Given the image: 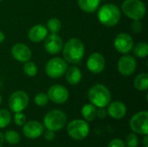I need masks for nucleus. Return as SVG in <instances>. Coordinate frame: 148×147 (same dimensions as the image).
Wrapping results in <instances>:
<instances>
[{
  "label": "nucleus",
  "instance_id": "4468645a",
  "mask_svg": "<svg viewBox=\"0 0 148 147\" xmlns=\"http://www.w3.org/2000/svg\"><path fill=\"white\" fill-rule=\"evenodd\" d=\"M63 47V41L58 34H50L47 36L44 41V49L49 55L60 53Z\"/></svg>",
  "mask_w": 148,
  "mask_h": 147
},
{
  "label": "nucleus",
  "instance_id": "a211bd4d",
  "mask_svg": "<svg viewBox=\"0 0 148 147\" xmlns=\"http://www.w3.org/2000/svg\"><path fill=\"white\" fill-rule=\"evenodd\" d=\"M108 107L107 113L108 115L115 120H120L125 117L127 113V107L126 105L121 101H114L112 103H109Z\"/></svg>",
  "mask_w": 148,
  "mask_h": 147
},
{
  "label": "nucleus",
  "instance_id": "f704fd0d",
  "mask_svg": "<svg viewBox=\"0 0 148 147\" xmlns=\"http://www.w3.org/2000/svg\"><path fill=\"white\" fill-rule=\"evenodd\" d=\"M3 142H4V137H3V133H0V147L3 146Z\"/></svg>",
  "mask_w": 148,
  "mask_h": 147
},
{
  "label": "nucleus",
  "instance_id": "f8f14e48",
  "mask_svg": "<svg viewBox=\"0 0 148 147\" xmlns=\"http://www.w3.org/2000/svg\"><path fill=\"white\" fill-rule=\"evenodd\" d=\"M134 39L133 37L127 33H120L118 34L114 42V45L115 49L121 54L129 53L134 47Z\"/></svg>",
  "mask_w": 148,
  "mask_h": 147
},
{
  "label": "nucleus",
  "instance_id": "393cba45",
  "mask_svg": "<svg viewBox=\"0 0 148 147\" xmlns=\"http://www.w3.org/2000/svg\"><path fill=\"white\" fill-rule=\"evenodd\" d=\"M23 70L24 74L29 77H34L37 74V67L35 62L28 61L25 62L23 67Z\"/></svg>",
  "mask_w": 148,
  "mask_h": 147
},
{
  "label": "nucleus",
  "instance_id": "0eeeda50",
  "mask_svg": "<svg viewBox=\"0 0 148 147\" xmlns=\"http://www.w3.org/2000/svg\"><path fill=\"white\" fill-rule=\"evenodd\" d=\"M67 132L72 139L82 140L88 135L89 126L86 120H75L69 122L67 126Z\"/></svg>",
  "mask_w": 148,
  "mask_h": 147
},
{
  "label": "nucleus",
  "instance_id": "7c9ffc66",
  "mask_svg": "<svg viewBox=\"0 0 148 147\" xmlns=\"http://www.w3.org/2000/svg\"><path fill=\"white\" fill-rule=\"evenodd\" d=\"M132 30L134 33H140L142 31L143 25L140 22V20H134L132 25H131Z\"/></svg>",
  "mask_w": 148,
  "mask_h": 147
},
{
  "label": "nucleus",
  "instance_id": "2f4dec72",
  "mask_svg": "<svg viewBox=\"0 0 148 147\" xmlns=\"http://www.w3.org/2000/svg\"><path fill=\"white\" fill-rule=\"evenodd\" d=\"M108 147H126V144L120 139H114L109 142Z\"/></svg>",
  "mask_w": 148,
  "mask_h": 147
},
{
  "label": "nucleus",
  "instance_id": "9b49d317",
  "mask_svg": "<svg viewBox=\"0 0 148 147\" xmlns=\"http://www.w3.org/2000/svg\"><path fill=\"white\" fill-rule=\"evenodd\" d=\"M48 97L52 102L56 104H63L69 100V91L68 89L59 84L51 86L48 90Z\"/></svg>",
  "mask_w": 148,
  "mask_h": 147
},
{
  "label": "nucleus",
  "instance_id": "412c9836",
  "mask_svg": "<svg viewBox=\"0 0 148 147\" xmlns=\"http://www.w3.org/2000/svg\"><path fill=\"white\" fill-rule=\"evenodd\" d=\"M134 86L139 91H145L148 88V75L141 73L138 75L134 80Z\"/></svg>",
  "mask_w": 148,
  "mask_h": 147
},
{
  "label": "nucleus",
  "instance_id": "c756f323",
  "mask_svg": "<svg viewBox=\"0 0 148 147\" xmlns=\"http://www.w3.org/2000/svg\"><path fill=\"white\" fill-rule=\"evenodd\" d=\"M14 122L18 126H23L25 124V122H26V116L23 113H22L21 112L20 113H15V115H14Z\"/></svg>",
  "mask_w": 148,
  "mask_h": 147
},
{
  "label": "nucleus",
  "instance_id": "4be33fe9",
  "mask_svg": "<svg viewBox=\"0 0 148 147\" xmlns=\"http://www.w3.org/2000/svg\"><path fill=\"white\" fill-rule=\"evenodd\" d=\"M82 115L87 121H92L96 117V107L93 104H86L82 108Z\"/></svg>",
  "mask_w": 148,
  "mask_h": 147
},
{
  "label": "nucleus",
  "instance_id": "f03ea898",
  "mask_svg": "<svg viewBox=\"0 0 148 147\" xmlns=\"http://www.w3.org/2000/svg\"><path fill=\"white\" fill-rule=\"evenodd\" d=\"M88 97L91 104L97 107H106L111 101V93L103 84H95L92 86L88 92Z\"/></svg>",
  "mask_w": 148,
  "mask_h": 147
},
{
  "label": "nucleus",
  "instance_id": "e433bc0d",
  "mask_svg": "<svg viewBox=\"0 0 148 147\" xmlns=\"http://www.w3.org/2000/svg\"><path fill=\"white\" fill-rule=\"evenodd\" d=\"M148 137H147V134L146 135V137H145V139H144V140H143V145H144V146L145 147H148Z\"/></svg>",
  "mask_w": 148,
  "mask_h": 147
},
{
  "label": "nucleus",
  "instance_id": "aec40b11",
  "mask_svg": "<svg viewBox=\"0 0 148 147\" xmlns=\"http://www.w3.org/2000/svg\"><path fill=\"white\" fill-rule=\"evenodd\" d=\"M101 0H78V5L82 10L87 13L96 11L100 6Z\"/></svg>",
  "mask_w": 148,
  "mask_h": 147
},
{
  "label": "nucleus",
  "instance_id": "c85d7f7f",
  "mask_svg": "<svg viewBox=\"0 0 148 147\" xmlns=\"http://www.w3.org/2000/svg\"><path fill=\"white\" fill-rule=\"evenodd\" d=\"M126 145L127 147H137L139 145V139L134 133H130L126 139Z\"/></svg>",
  "mask_w": 148,
  "mask_h": 147
},
{
  "label": "nucleus",
  "instance_id": "9d476101",
  "mask_svg": "<svg viewBox=\"0 0 148 147\" xmlns=\"http://www.w3.org/2000/svg\"><path fill=\"white\" fill-rule=\"evenodd\" d=\"M137 68V62L135 58L129 55H124L121 56L117 63V68L119 73L123 76H129L134 73Z\"/></svg>",
  "mask_w": 148,
  "mask_h": 147
},
{
  "label": "nucleus",
  "instance_id": "5701e85b",
  "mask_svg": "<svg viewBox=\"0 0 148 147\" xmlns=\"http://www.w3.org/2000/svg\"><path fill=\"white\" fill-rule=\"evenodd\" d=\"M132 49H133L134 55L136 57L145 58L147 55L148 45L147 43L145 42H138L137 44H135Z\"/></svg>",
  "mask_w": 148,
  "mask_h": 147
},
{
  "label": "nucleus",
  "instance_id": "7ed1b4c3",
  "mask_svg": "<svg viewBox=\"0 0 148 147\" xmlns=\"http://www.w3.org/2000/svg\"><path fill=\"white\" fill-rule=\"evenodd\" d=\"M121 10L114 3H106L102 5L97 13L100 23L107 27L115 26L121 20Z\"/></svg>",
  "mask_w": 148,
  "mask_h": 147
},
{
  "label": "nucleus",
  "instance_id": "2eb2a0df",
  "mask_svg": "<svg viewBox=\"0 0 148 147\" xmlns=\"http://www.w3.org/2000/svg\"><path fill=\"white\" fill-rule=\"evenodd\" d=\"M44 132V126L42 123L36 120H29L28 122H25L23 128V135L28 139H37Z\"/></svg>",
  "mask_w": 148,
  "mask_h": 147
},
{
  "label": "nucleus",
  "instance_id": "423d86ee",
  "mask_svg": "<svg viewBox=\"0 0 148 147\" xmlns=\"http://www.w3.org/2000/svg\"><path fill=\"white\" fill-rule=\"evenodd\" d=\"M68 68L67 62L61 57H53L48 61L45 66V72L49 78L58 79L62 77Z\"/></svg>",
  "mask_w": 148,
  "mask_h": 147
},
{
  "label": "nucleus",
  "instance_id": "c9c22d12",
  "mask_svg": "<svg viewBox=\"0 0 148 147\" xmlns=\"http://www.w3.org/2000/svg\"><path fill=\"white\" fill-rule=\"evenodd\" d=\"M4 39H5V36H4V34H3L2 31H0V43H2V42L4 41Z\"/></svg>",
  "mask_w": 148,
  "mask_h": 147
},
{
  "label": "nucleus",
  "instance_id": "473e14b6",
  "mask_svg": "<svg viewBox=\"0 0 148 147\" xmlns=\"http://www.w3.org/2000/svg\"><path fill=\"white\" fill-rule=\"evenodd\" d=\"M96 116L100 119H104L107 116V111L104 107H99V110H96Z\"/></svg>",
  "mask_w": 148,
  "mask_h": 147
},
{
  "label": "nucleus",
  "instance_id": "ddd939ff",
  "mask_svg": "<svg viewBox=\"0 0 148 147\" xmlns=\"http://www.w3.org/2000/svg\"><path fill=\"white\" fill-rule=\"evenodd\" d=\"M106 66V61L104 56L100 53H93L91 54L87 60V68L89 72L93 74H100L101 73Z\"/></svg>",
  "mask_w": 148,
  "mask_h": 147
},
{
  "label": "nucleus",
  "instance_id": "f257e3e1",
  "mask_svg": "<svg viewBox=\"0 0 148 147\" xmlns=\"http://www.w3.org/2000/svg\"><path fill=\"white\" fill-rule=\"evenodd\" d=\"M85 54L84 43L78 38L68 40L62 47V55L64 60L71 64H79L82 61Z\"/></svg>",
  "mask_w": 148,
  "mask_h": 147
},
{
  "label": "nucleus",
  "instance_id": "20e7f679",
  "mask_svg": "<svg viewBox=\"0 0 148 147\" xmlns=\"http://www.w3.org/2000/svg\"><path fill=\"white\" fill-rule=\"evenodd\" d=\"M43 123L47 130H50L53 132L60 131L65 126L67 123V116L62 111L54 109L49 111L44 116Z\"/></svg>",
  "mask_w": 148,
  "mask_h": 147
},
{
  "label": "nucleus",
  "instance_id": "1a4fd4ad",
  "mask_svg": "<svg viewBox=\"0 0 148 147\" xmlns=\"http://www.w3.org/2000/svg\"><path fill=\"white\" fill-rule=\"evenodd\" d=\"M130 127L133 132L147 135L148 133V113L142 111L135 113L130 120Z\"/></svg>",
  "mask_w": 148,
  "mask_h": 147
},
{
  "label": "nucleus",
  "instance_id": "f3484780",
  "mask_svg": "<svg viewBox=\"0 0 148 147\" xmlns=\"http://www.w3.org/2000/svg\"><path fill=\"white\" fill-rule=\"evenodd\" d=\"M47 36L48 29L42 24H36L32 26L28 32V37L33 42H40L43 41Z\"/></svg>",
  "mask_w": 148,
  "mask_h": 147
},
{
  "label": "nucleus",
  "instance_id": "72a5a7b5",
  "mask_svg": "<svg viewBox=\"0 0 148 147\" xmlns=\"http://www.w3.org/2000/svg\"><path fill=\"white\" fill-rule=\"evenodd\" d=\"M55 132H53V131H50V130H48L47 132H45L44 133V138L47 139V140H49V141H50V140H53L54 139H55Z\"/></svg>",
  "mask_w": 148,
  "mask_h": 147
},
{
  "label": "nucleus",
  "instance_id": "6ab92c4d",
  "mask_svg": "<svg viewBox=\"0 0 148 147\" xmlns=\"http://www.w3.org/2000/svg\"><path fill=\"white\" fill-rule=\"evenodd\" d=\"M64 75L67 82L72 86H75L79 84L82 77L81 69L76 66H71L70 68H68Z\"/></svg>",
  "mask_w": 148,
  "mask_h": 147
},
{
  "label": "nucleus",
  "instance_id": "b1692460",
  "mask_svg": "<svg viewBox=\"0 0 148 147\" xmlns=\"http://www.w3.org/2000/svg\"><path fill=\"white\" fill-rule=\"evenodd\" d=\"M47 29L51 34H58V32L62 29V23L58 18L52 17L47 22Z\"/></svg>",
  "mask_w": 148,
  "mask_h": 147
},
{
  "label": "nucleus",
  "instance_id": "bb28decb",
  "mask_svg": "<svg viewBox=\"0 0 148 147\" xmlns=\"http://www.w3.org/2000/svg\"><path fill=\"white\" fill-rule=\"evenodd\" d=\"M3 137L4 139L10 145H16L20 141V136L16 131H7Z\"/></svg>",
  "mask_w": 148,
  "mask_h": 147
},
{
  "label": "nucleus",
  "instance_id": "dca6fc26",
  "mask_svg": "<svg viewBox=\"0 0 148 147\" xmlns=\"http://www.w3.org/2000/svg\"><path fill=\"white\" fill-rule=\"evenodd\" d=\"M11 55L15 60L20 62H25L30 60L32 52L30 49L21 42L14 44L11 48Z\"/></svg>",
  "mask_w": 148,
  "mask_h": 147
},
{
  "label": "nucleus",
  "instance_id": "6e6552de",
  "mask_svg": "<svg viewBox=\"0 0 148 147\" xmlns=\"http://www.w3.org/2000/svg\"><path fill=\"white\" fill-rule=\"evenodd\" d=\"M29 104V96L23 91H16L9 98L8 105L10 109L14 113L23 111Z\"/></svg>",
  "mask_w": 148,
  "mask_h": 147
},
{
  "label": "nucleus",
  "instance_id": "4c0bfd02",
  "mask_svg": "<svg viewBox=\"0 0 148 147\" xmlns=\"http://www.w3.org/2000/svg\"><path fill=\"white\" fill-rule=\"evenodd\" d=\"M1 101H2V97H1V94H0V104H1Z\"/></svg>",
  "mask_w": 148,
  "mask_h": 147
},
{
  "label": "nucleus",
  "instance_id": "cd10ccee",
  "mask_svg": "<svg viewBox=\"0 0 148 147\" xmlns=\"http://www.w3.org/2000/svg\"><path fill=\"white\" fill-rule=\"evenodd\" d=\"M49 97L47 94L44 93H39L37 94L34 98V102L38 107H44L49 102Z\"/></svg>",
  "mask_w": 148,
  "mask_h": 147
},
{
  "label": "nucleus",
  "instance_id": "58836bf2",
  "mask_svg": "<svg viewBox=\"0 0 148 147\" xmlns=\"http://www.w3.org/2000/svg\"><path fill=\"white\" fill-rule=\"evenodd\" d=\"M2 1H3V0H0V2H2Z\"/></svg>",
  "mask_w": 148,
  "mask_h": 147
},
{
  "label": "nucleus",
  "instance_id": "39448f33",
  "mask_svg": "<svg viewBox=\"0 0 148 147\" xmlns=\"http://www.w3.org/2000/svg\"><path fill=\"white\" fill-rule=\"evenodd\" d=\"M121 9L123 13L132 20H141L146 15V5L141 0H125Z\"/></svg>",
  "mask_w": 148,
  "mask_h": 147
},
{
  "label": "nucleus",
  "instance_id": "a878e982",
  "mask_svg": "<svg viewBox=\"0 0 148 147\" xmlns=\"http://www.w3.org/2000/svg\"><path fill=\"white\" fill-rule=\"evenodd\" d=\"M11 120V114L7 109H0V128L6 127Z\"/></svg>",
  "mask_w": 148,
  "mask_h": 147
}]
</instances>
